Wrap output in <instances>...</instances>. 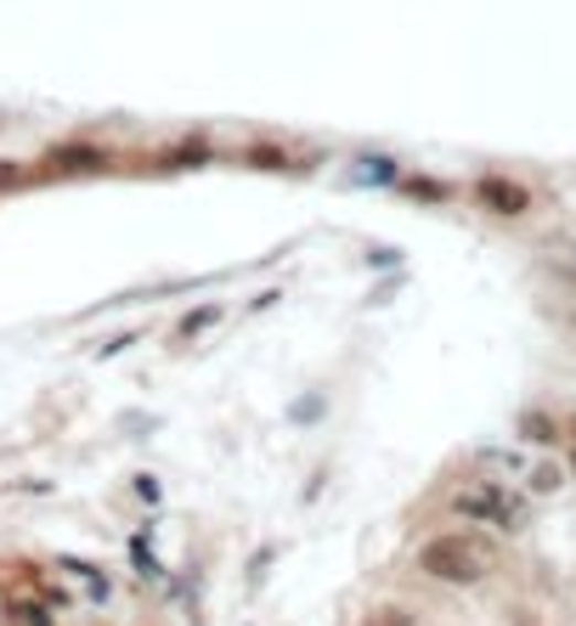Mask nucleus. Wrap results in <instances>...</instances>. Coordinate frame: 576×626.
Returning <instances> with one entry per match:
<instances>
[{
	"instance_id": "nucleus-1",
	"label": "nucleus",
	"mask_w": 576,
	"mask_h": 626,
	"mask_svg": "<svg viewBox=\"0 0 576 626\" xmlns=\"http://www.w3.org/2000/svg\"><path fill=\"white\" fill-rule=\"evenodd\" d=\"M498 559H503L498 537L474 531V525H452V531H436L413 548V570L447 593H480L498 575Z\"/></svg>"
},
{
	"instance_id": "nucleus-2",
	"label": "nucleus",
	"mask_w": 576,
	"mask_h": 626,
	"mask_svg": "<svg viewBox=\"0 0 576 626\" xmlns=\"http://www.w3.org/2000/svg\"><path fill=\"white\" fill-rule=\"evenodd\" d=\"M447 514L458 525H474V531H492V537H520L532 525V497L503 486V479H480V486H458L447 497Z\"/></svg>"
},
{
	"instance_id": "nucleus-3",
	"label": "nucleus",
	"mask_w": 576,
	"mask_h": 626,
	"mask_svg": "<svg viewBox=\"0 0 576 626\" xmlns=\"http://www.w3.org/2000/svg\"><path fill=\"white\" fill-rule=\"evenodd\" d=\"M52 570L57 575H68V582H79V598L90 604V609H103V604H114V575L96 564V559H85V553H57L52 559Z\"/></svg>"
},
{
	"instance_id": "nucleus-4",
	"label": "nucleus",
	"mask_w": 576,
	"mask_h": 626,
	"mask_svg": "<svg viewBox=\"0 0 576 626\" xmlns=\"http://www.w3.org/2000/svg\"><path fill=\"white\" fill-rule=\"evenodd\" d=\"M125 559H130V570L141 575V582H170L164 559L153 553V525H136V531L125 537Z\"/></svg>"
},
{
	"instance_id": "nucleus-5",
	"label": "nucleus",
	"mask_w": 576,
	"mask_h": 626,
	"mask_svg": "<svg viewBox=\"0 0 576 626\" xmlns=\"http://www.w3.org/2000/svg\"><path fill=\"white\" fill-rule=\"evenodd\" d=\"M514 435H520L525 446H537V452H554V446H565V423H559L554 412L532 407V412H520V423H514Z\"/></svg>"
},
{
	"instance_id": "nucleus-6",
	"label": "nucleus",
	"mask_w": 576,
	"mask_h": 626,
	"mask_svg": "<svg viewBox=\"0 0 576 626\" xmlns=\"http://www.w3.org/2000/svg\"><path fill=\"white\" fill-rule=\"evenodd\" d=\"M565 486H570V468L554 463V457H537L532 468H525V497H532V503H548V497H559Z\"/></svg>"
},
{
	"instance_id": "nucleus-7",
	"label": "nucleus",
	"mask_w": 576,
	"mask_h": 626,
	"mask_svg": "<svg viewBox=\"0 0 576 626\" xmlns=\"http://www.w3.org/2000/svg\"><path fill=\"white\" fill-rule=\"evenodd\" d=\"M362 626H418V615H413L407 604H373V609L362 615Z\"/></svg>"
},
{
	"instance_id": "nucleus-8",
	"label": "nucleus",
	"mask_w": 576,
	"mask_h": 626,
	"mask_svg": "<svg viewBox=\"0 0 576 626\" xmlns=\"http://www.w3.org/2000/svg\"><path fill=\"white\" fill-rule=\"evenodd\" d=\"M130 492H136L141 503H148V508H159V503H164V492H159V479H153V474H136V479H130Z\"/></svg>"
},
{
	"instance_id": "nucleus-9",
	"label": "nucleus",
	"mask_w": 576,
	"mask_h": 626,
	"mask_svg": "<svg viewBox=\"0 0 576 626\" xmlns=\"http://www.w3.org/2000/svg\"><path fill=\"white\" fill-rule=\"evenodd\" d=\"M509 626H548L537 609H509Z\"/></svg>"
},
{
	"instance_id": "nucleus-10",
	"label": "nucleus",
	"mask_w": 576,
	"mask_h": 626,
	"mask_svg": "<svg viewBox=\"0 0 576 626\" xmlns=\"http://www.w3.org/2000/svg\"><path fill=\"white\" fill-rule=\"evenodd\" d=\"M565 468H570V479H576V446H565Z\"/></svg>"
},
{
	"instance_id": "nucleus-11",
	"label": "nucleus",
	"mask_w": 576,
	"mask_h": 626,
	"mask_svg": "<svg viewBox=\"0 0 576 626\" xmlns=\"http://www.w3.org/2000/svg\"><path fill=\"white\" fill-rule=\"evenodd\" d=\"M0 626H7V620H0Z\"/></svg>"
}]
</instances>
